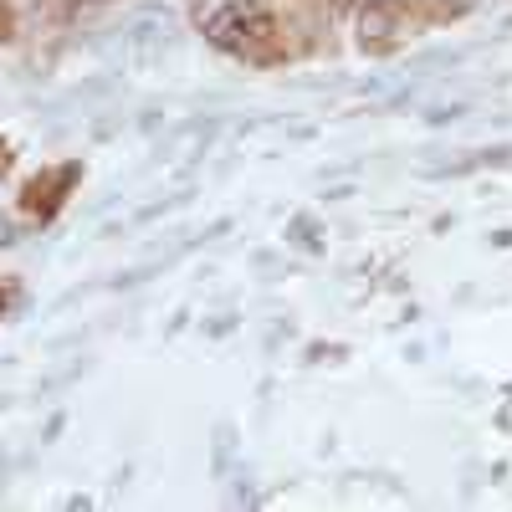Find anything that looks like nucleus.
Returning a JSON list of instances; mask_svg holds the SVG:
<instances>
[{"instance_id":"f257e3e1","label":"nucleus","mask_w":512,"mask_h":512,"mask_svg":"<svg viewBox=\"0 0 512 512\" xmlns=\"http://www.w3.org/2000/svg\"><path fill=\"white\" fill-rule=\"evenodd\" d=\"M205 36L216 41V47H231V52H246L251 41L272 36V16L256 6V0H231L226 11H216L205 21Z\"/></svg>"},{"instance_id":"f03ea898","label":"nucleus","mask_w":512,"mask_h":512,"mask_svg":"<svg viewBox=\"0 0 512 512\" xmlns=\"http://www.w3.org/2000/svg\"><path fill=\"white\" fill-rule=\"evenodd\" d=\"M400 26H405L400 0H364V11H359V41L364 47H390L400 36Z\"/></svg>"},{"instance_id":"7ed1b4c3","label":"nucleus","mask_w":512,"mask_h":512,"mask_svg":"<svg viewBox=\"0 0 512 512\" xmlns=\"http://www.w3.org/2000/svg\"><path fill=\"white\" fill-rule=\"evenodd\" d=\"M123 36L134 41V47H144V41H169V36H175V11H164V6H139L134 16L123 21Z\"/></svg>"},{"instance_id":"20e7f679","label":"nucleus","mask_w":512,"mask_h":512,"mask_svg":"<svg viewBox=\"0 0 512 512\" xmlns=\"http://www.w3.org/2000/svg\"><path fill=\"white\" fill-rule=\"evenodd\" d=\"M436 6H441V11H466L472 0H436Z\"/></svg>"},{"instance_id":"39448f33","label":"nucleus","mask_w":512,"mask_h":512,"mask_svg":"<svg viewBox=\"0 0 512 512\" xmlns=\"http://www.w3.org/2000/svg\"><path fill=\"white\" fill-rule=\"evenodd\" d=\"M0 313H6V287H0Z\"/></svg>"},{"instance_id":"423d86ee","label":"nucleus","mask_w":512,"mask_h":512,"mask_svg":"<svg viewBox=\"0 0 512 512\" xmlns=\"http://www.w3.org/2000/svg\"><path fill=\"white\" fill-rule=\"evenodd\" d=\"M77 6H103V0H77Z\"/></svg>"},{"instance_id":"0eeeda50","label":"nucleus","mask_w":512,"mask_h":512,"mask_svg":"<svg viewBox=\"0 0 512 512\" xmlns=\"http://www.w3.org/2000/svg\"><path fill=\"white\" fill-rule=\"evenodd\" d=\"M333 6H344V0H333Z\"/></svg>"}]
</instances>
